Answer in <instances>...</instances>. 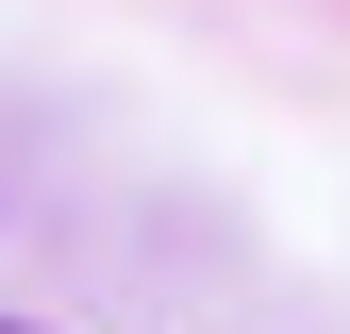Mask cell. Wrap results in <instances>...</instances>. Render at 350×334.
<instances>
[{
	"mask_svg": "<svg viewBox=\"0 0 350 334\" xmlns=\"http://www.w3.org/2000/svg\"><path fill=\"white\" fill-rule=\"evenodd\" d=\"M0 334H33V318H0Z\"/></svg>",
	"mask_w": 350,
	"mask_h": 334,
	"instance_id": "6da1fadb",
	"label": "cell"
}]
</instances>
